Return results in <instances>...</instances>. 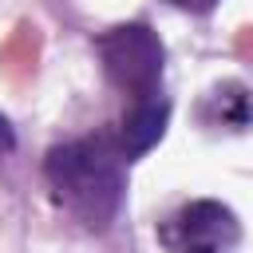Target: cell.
I'll return each mask as SVG.
<instances>
[{"label": "cell", "mask_w": 253, "mask_h": 253, "mask_svg": "<svg viewBox=\"0 0 253 253\" xmlns=\"http://www.w3.org/2000/svg\"><path fill=\"white\" fill-rule=\"evenodd\" d=\"M43 174L55 202L75 213L87 229H107L119 217L126 194V158L115 134H87L51 146Z\"/></svg>", "instance_id": "1"}, {"label": "cell", "mask_w": 253, "mask_h": 253, "mask_svg": "<svg viewBox=\"0 0 253 253\" xmlns=\"http://www.w3.org/2000/svg\"><path fill=\"white\" fill-rule=\"evenodd\" d=\"M107 79L126 91V99H146L162 91V40L146 24H119L95 40Z\"/></svg>", "instance_id": "2"}, {"label": "cell", "mask_w": 253, "mask_h": 253, "mask_svg": "<svg viewBox=\"0 0 253 253\" xmlns=\"http://www.w3.org/2000/svg\"><path fill=\"white\" fill-rule=\"evenodd\" d=\"M158 241L166 245V253H233L241 241V225L229 206L198 198L158 225Z\"/></svg>", "instance_id": "3"}, {"label": "cell", "mask_w": 253, "mask_h": 253, "mask_svg": "<svg viewBox=\"0 0 253 253\" xmlns=\"http://www.w3.org/2000/svg\"><path fill=\"white\" fill-rule=\"evenodd\" d=\"M166 123H170V99H166V91H154L146 99H130L126 115H123V123L115 130V142H119L123 158L130 162V158L146 154L166 134Z\"/></svg>", "instance_id": "4"}, {"label": "cell", "mask_w": 253, "mask_h": 253, "mask_svg": "<svg viewBox=\"0 0 253 253\" xmlns=\"http://www.w3.org/2000/svg\"><path fill=\"white\" fill-rule=\"evenodd\" d=\"M202 119L210 126H229V130H245L253 119V95L237 83H221L206 95L202 103Z\"/></svg>", "instance_id": "5"}, {"label": "cell", "mask_w": 253, "mask_h": 253, "mask_svg": "<svg viewBox=\"0 0 253 253\" xmlns=\"http://www.w3.org/2000/svg\"><path fill=\"white\" fill-rule=\"evenodd\" d=\"M12 146H16V130H12V123L0 115V158H8Z\"/></svg>", "instance_id": "6"}, {"label": "cell", "mask_w": 253, "mask_h": 253, "mask_svg": "<svg viewBox=\"0 0 253 253\" xmlns=\"http://www.w3.org/2000/svg\"><path fill=\"white\" fill-rule=\"evenodd\" d=\"M174 8H182V12H210L217 0H170Z\"/></svg>", "instance_id": "7"}]
</instances>
